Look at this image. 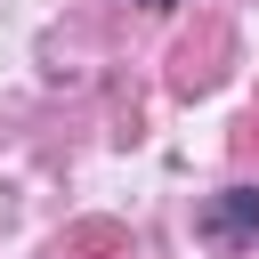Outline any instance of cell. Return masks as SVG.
Segmentation results:
<instances>
[{"label":"cell","instance_id":"cell-1","mask_svg":"<svg viewBox=\"0 0 259 259\" xmlns=\"http://www.w3.org/2000/svg\"><path fill=\"white\" fill-rule=\"evenodd\" d=\"M210 235H259V194L251 186H227V202L210 210Z\"/></svg>","mask_w":259,"mask_h":259},{"label":"cell","instance_id":"cell-2","mask_svg":"<svg viewBox=\"0 0 259 259\" xmlns=\"http://www.w3.org/2000/svg\"><path fill=\"white\" fill-rule=\"evenodd\" d=\"M146 8H170V0H146Z\"/></svg>","mask_w":259,"mask_h":259}]
</instances>
